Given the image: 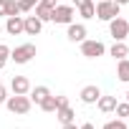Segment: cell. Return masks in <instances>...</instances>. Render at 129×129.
Masks as SVG:
<instances>
[{"label": "cell", "instance_id": "1", "mask_svg": "<svg viewBox=\"0 0 129 129\" xmlns=\"http://www.w3.org/2000/svg\"><path fill=\"white\" fill-rule=\"evenodd\" d=\"M5 106H8L10 114H28L30 106H33V101H30L28 94H15V96H8L5 99Z\"/></svg>", "mask_w": 129, "mask_h": 129}, {"label": "cell", "instance_id": "2", "mask_svg": "<svg viewBox=\"0 0 129 129\" xmlns=\"http://www.w3.org/2000/svg\"><path fill=\"white\" fill-rule=\"evenodd\" d=\"M119 8L121 5H116L114 0H96V13H94V18H99V20H114L116 15H119Z\"/></svg>", "mask_w": 129, "mask_h": 129}, {"label": "cell", "instance_id": "3", "mask_svg": "<svg viewBox=\"0 0 129 129\" xmlns=\"http://www.w3.org/2000/svg\"><path fill=\"white\" fill-rule=\"evenodd\" d=\"M74 18H76L74 5H56L53 8V15H51V20L56 25H69V23H74Z\"/></svg>", "mask_w": 129, "mask_h": 129}, {"label": "cell", "instance_id": "4", "mask_svg": "<svg viewBox=\"0 0 129 129\" xmlns=\"http://www.w3.org/2000/svg\"><path fill=\"white\" fill-rule=\"evenodd\" d=\"M33 56H36V43H23L10 51V61H15V63H28V61H33Z\"/></svg>", "mask_w": 129, "mask_h": 129}, {"label": "cell", "instance_id": "5", "mask_svg": "<svg viewBox=\"0 0 129 129\" xmlns=\"http://www.w3.org/2000/svg\"><path fill=\"white\" fill-rule=\"evenodd\" d=\"M104 53H106V46H104L101 41H89V38L81 41V56H86V58H99V56H104Z\"/></svg>", "mask_w": 129, "mask_h": 129}, {"label": "cell", "instance_id": "6", "mask_svg": "<svg viewBox=\"0 0 129 129\" xmlns=\"http://www.w3.org/2000/svg\"><path fill=\"white\" fill-rule=\"evenodd\" d=\"M109 33H111V38L114 41H126V36H129V20H124V18H114V20H109Z\"/></svg>", "mask_w": 129, "mask_h": 129}, {"label": "cell", "instance_id": "7", "mask_svg": "<svg viewBox=\"0 0 129 129\" xmlns=\"http://www.w3.org/2000/svg\"><path fill=\"white\" fill-rule=\"evenodd\" d=\"M3 30H5L8 36H20V33H23V15H10V18H5Z\"/></svg>", "mask_w": 129, "mask_h": 129}, {"label": "cell", "instance_id": "8", "mask_svg": "<svg viewBox=\"0 0 129 129\" xmlns=\"http://www.w3.org/2000/svg\"><path fill=\"white\" fill-rule=\"evenodd\" d=\"M66 38H69L71 43H81V41L86 38V25H84V23H69Z\"/></svg>", "mask_w": 129, "mask_h": 129}, {"label": "cell", "instance_id": "9", "mask_svg": "<svg viewBox=\"0 0 129 129\" xmlns=\"http://www.w3.org/2000/svg\"><path fill=\"white\" fill-rule=\"evenodd\" d=\"M43 30V23L36 18V15H25L23 18V33H28V36H38Z\"/></svg>", "mask_w": 129, "mask_h": 129}, {"label": "cell", "instance_id": "10", "mask_svg": "<svg viewBox=\"0 0 129 129\" xmlns=\"http://www.w3.org/2000/svg\"><path fill=\"white\" fill-rule=\"evenodd\" d=\"M79 96H81V101H84V104H96V101H99V96H101V91H99V86H96V84H89V86H84V89H81V94H79Z\"/></svg>", "mask_w": 129, "mask_h": 129}, {"label": "cell", "instance_id": "11", "mask_svg": "<svg viewBox=\"0 0 129 129\" xmlns=\"http://www.w3.org/2000/svg\"><path fill=\"white\" fill-rule=\"evenodd\" d=\"M10 89H13V94H28V91H30V81H28L25 76H13Z\"/></svg>", "mask_w": 129, "mask_h": 129}, {"label": "cell", "instance_id": "12", "mask_svg": "<svg viewBox=\"0 0 129 129\" xmlns=\"http://www.w3.org/2000/svg\"><path fill=\"white\" fill-rule=\"evenodd\" d=\"M96 106H99V111L101 114H111L114 109H116V96H99V101H96Z\"/></svg>", "mask_w": 129, "mask_h": 129}, {"label": "cell", "instance_id": "13", "mask_svg": "<svg viewBox=\"0 0 129 129\" xmlns=\"http://www.w3.org/2000/svg\"><path fill=\"white\" fill-rule=\"evenodd\" d=\"M56 116H58L61 124H71L74 116H76V111L71 109V104H66V106H58V109H56Z\"/></svg>", "mask_w": 129, "mask_h": 129}, {"label": "cell", "instance_id": "14", "mask_svg": "<svg viewBox=\"0 0 129 129\" xmlns=\"http://www.w3.org/2000/svg\"><path fill=\"white\" fill-rule=\"evenodd\" d=\"M109 53H111L116 61H121V58H126V56H129V46H126L124 41H114V46L109 48Z\"/></svg>", "mask_w": 129, "mask_h": 129}, {"label": "cell", "instance_id": "15", "mask_svg": "<svg viewBox=\"0 0 129 129\" xmlns=\"http://www.w3.org/2000/svg\"><path fill=\"white\" fill-rule=\"evenodd\" d=\"M28 94H30V101H33V104H41L46 96H51V89H48V86H36V89H30Z\"/></svg>", "mask_w": 129, "mask_h": 129}, {"label": "cell", "instance_id": "16", "mask_svg": "<svg viewBox=\"0 0 129 129\" xmlns=\"http://www.w3.org/2000/svg\"><path fill=\"white\" fill-rule=\"evenodd\" d=\"M116 76H119V81L129 84V58H121L116 63Z\"/></svg>", "mask_w": 129, "mask_h": 129}, {"label": "cell", "instance_id": "17", "mask_svg": "<svg viewBox=\"0 0 129 129\" xmlns=\"http://www.w3.org/2000/svg\"><path fill=\"white\" fill-rule=\"evenodd\" d=\"M38 106H41L43 111H48V114H53V111L58 109V104H56V96H53V94H51V96H46V99H43Z\"/></svg>", "mask_w": 129, "mask_h": 129}, {"label": "cell", "instance_id": "18", "mask_svg": "<svg viewBox=\"0 0 129 129\" xmlns=\"http://www.w3.org/2000/svg\"><path fill=\"white\" fill-rule=\"evenodd\" d=\"M10 15H20V3L18 0H5V18Z\"/></svg>", "mask_w": 129, "mask_h": 129}, {"label": "cell", "instance_id": "19", "mask_svg": "<svg viewBox=\"0 0 129 129\" xmlns=\"http://www.w3.org/2000/svg\"><path fill=\"white\" fill-rule=\"evenodd\" d=\"M94 13H96V5H94V3H86V5H81V8H79V15H81L84 20L94 18Z\"/></svg>", "mask_w": 129, "mask_h": 129}, {"label": "cell", "instance_id": "20", "mask_svg": "<svg viewBox=\"0 0 129 129\" xmlns=\"http://www.w3.org/2000/svg\"><path fill=\"white\" fill-rule=\"evenodd\" d=\"M114 111H116V119H124L126 121V116H129V101H121V104L116 101V109Z\"/></svg>", "mask_w": 129, "mask_h": 129}, {"label": "cell", "instance_id": "21", "mask_svg": "<svg viewBox=\"0 0 129 129\" xmlns=\"http://www.w3.org/2000/svg\"><path fill=\"white\" fill-rule=\"evenodd\" d=\"M10 61V48L5 46V43H0V71L5 69V63Z\"/></svg>", "mask_w": 129, "mask_h": 129}, {"label": "cell", "instance_id": "22", "mask_svg": "<svg viewBox=\"0 0 129 129\" xmlns=\"http://www.w3.org/2000/svg\"><path fill=\"white\" fill-rule=\"evenodd\" d=\"M101 129H126V121H124V119H111V121H106Z\"/></svg>", "mask_w": 129, "mask_h": 129}, {"label": "cell", "instance_id": "23", "mask_svg": "<svg viewBox=\"0 0 129 129\" xmlns=\"http://www.w3.org/2000/svg\"><path fill=\"white\" fill-rule=\"evenodd\" d=\"M18 3H20V13H30L38 5V0H18Z\"/></svg>", "mask_w": 129, "mask_h": 129}, {"label": "cell", "instance_id": "24", "mask_svg": "<svg viewBox=\"0 0 129 129\" xmlns=\"http://www.w3.org/2000/svg\"><path fill=\"white\" fill-rule=\"evenodd\" d=\"M56 104H58V106H66V104H69V96H63V94H58V96H56Z\"/></svg>", "mask_w": 129, "mask_h": 129}, {"label": "cell", "instance_id": "25", "mask_svg": "<svg viewBox=\"0 0 129 129\" xmlns=\"http://www.w3.org/2000/svg\"><path fill=\"white\" fill-rule=\"evenodd\" d=\"M5 99H8V91H5L3 84H0V104H5Z\"/></svg>", "mask_w": 129, "mask_h": 129}, {"label": "cell", "instance_id": "26", "mask_svg": "<svg viewBox=\"0 0 129 129\" xmlns=\"http://www.w3.org/2000/svg\"><path fill=\"white\" fill-rule=\"evenodd\" d=\"M86 3H94V0H74V5H76V8H81V5H86Z\"/></svg>", "mask_w": 129, "mask_h": 129}, {"label": "cell", "instance_id": "27", "mask_svg": "<svg viewBox=\"0 0 129 129\" xmlns=\"http://www.w3.org/2000/svg\"><path fill=\"white\" fill-rule=\"evenodd\" d=\"M0 18H5V0H0Z\"/></svg>", "mask_w": 129, "mask_h": 129}, {"label": "cell", "instance_id": "28", "mask_svg": "<svg viewBox=\"0 0 129 129\" xmlns=\"http://www.w3.org/2000/svg\"><path fill=\"white\" fill-rule=\"evenodd\" d=\"M61 129H79V126H76V124H74V121H71V124H63V126H61Z\"/></svg>", "mask_w": 129, "mask_h": 129}, {"label": "cell", "instance_id": "29", "mask_svg": "<svg viewBox=\"0 0 129 129\" xmlns=\"http://www.w3.org/2000/svg\"><path fill=\"white\" fill-rule=\"evenodd\" d=\"M79 129H94V124H91V121H86V124H81Z\"/></svg>", "mask_w": 129, "mask_h": 129}, {"label": "cell", "instance_id": "30", "mask_svg": "<svg viewBox=\"0 0 129 129\" xmlns=\"http://www.w3.org/2000/svg\"><path fill=\"white\" fill-rule=\"evenodd\" d=\"M114 3H116V5H126V3H129V0H114Z\"/></svg>", "mask_w": 129, "mask_h": 129}, {"label": "cell", "instance_id": "31", "mask_svg": "<svg viewBox=\"0 0 129 129\" xmlns=\"http://www.w3.org/2000/svg\"><path fill=\"white\" fill-rule=\"evenodd\" d=\"M126 129H129V116H126Z\"/></svg>", "mask_w": 129, "mask_h": 129}, {"label": "cell", "instance_id": "32", "mask_svg": "<svg viewBox=\"0 0 129 129\" xmlns=\"http://www.w3.org/2000/svg\"><path fill=\"white\" fill-rule=\"evenodd\" d=\"M0 33H3V23H0Z\"/></svg>", "mask_w": 129, "mask_h": 129}, {"label": "cell", "instance_id": "33", "mask_svg": "<svg viewBox=\"0 0 129 129\" xmlns=\"http://www.w3.org/2000/svg\"><path fill=\"white\" fill-rule=\"evenodd\" d=\"M126 101H129V91H126Z\"/></svg>", "mask_w": 129, "mask_h": 129}]
</instances>
